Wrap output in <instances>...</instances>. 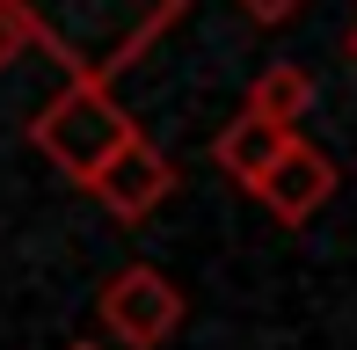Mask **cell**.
I'll return each instance as SVG.
<instances>
[{"mask_svg":"<svg viewBox=\"0 0 357 350\" xmlns=\"http://www.w3.org/2000/svg\"><path fill=\"white\" fill-rule=\"evenodd\" d=\"M255 190L270 197V212H278V219H306L321 197H328V161H321V153H299V146H284Z\"/></svg>","mask_w":357,"mask_h":350,"instance_id":"obj_3","label":"cell"},{"mask_svg":"<svg viewBox=\"0 0 357 350\" xmlns=\"http://www.w3.org/2000/svg\"><path fill=\"white\" fill-rule=\"evenodd\" d=\"M95 190H102V197L117 204V212H132V219H139L146 204H153L160 190H168V168H160L153 153H146L139 139H132V146H117L102 168H95Z\"/></svg>","mask_w":357,"mask_h":350,"instance_id":"obj_4","label":"cell"},{"mask_svg":"<svg viewBox=\"0 0 357 350\" xmlns=\"http://www.w3.org/2000/svg\"><path fill=\"white\" fill-rule=\"evenodd\" d=\"M73 350H88V343H73Z\"/></svg>","mask_w":357,"mask_h":350,"instance_id":"obj_6","label":"cell"},{"mask_svg":"<svg viewBox=\"0 0 357 350\" xmlns=\"http://www.w3.org/2000/svg\"><path fill=\"white\" fill-rule=\"evenodd\" d=\"M278 153H284V124H270V117H241L234 132L219 139V161L234 168L241 183H263Z\"/></svg>","mask_w":357,"mask_h":350,"instance_id":"obj_5","label":"cell"},{"mask_svg":"<svg viewBox=\"0 0 357 350\" xmlns=\"http://www.w3.org/2000/svg\"><path fill=\"white\" fill-rule=\"evenodd\" d=\"M175 321H183V292H175L160 270H124V277H109L102 292V328L117 343L132 350H153L175 336Z\"/></svg>","mask_w":357,"mask_h":350,"instance_id":"obj_1","label":"cell"},{"mask_svg":"<svg viewBox=\"0 0 357 350\" xmlns=\"http://www.w3.org/2000/svg\"><path fill=\"white\" fill-rule=\"evenodd\" d=\"M44 146H52L73 175H88V183H95V168H102L117 146H132V132H124L95 95H73V102H59L52 117H44Z\"/></svg>","mask_w":357,"mask_h":350,"instance_id":"obj_2","label":"cell"}]
</instances>
